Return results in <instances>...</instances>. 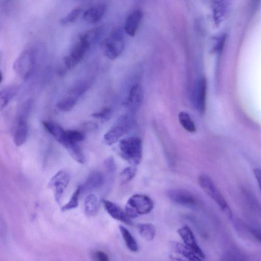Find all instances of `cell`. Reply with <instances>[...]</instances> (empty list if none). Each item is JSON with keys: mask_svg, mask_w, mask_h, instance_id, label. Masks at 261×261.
<instances>
[{"mask_svg": "<svg viewBox=\"0 0 261 261\" xmlns=\"http://www.w3.org/2000/svg\"><path fill=\"white\" fill-rule=\"evenodd\" d=\"M198 182L202 190L216 203L226 217L231 219V209L211 178L205 174H201L198 177Z\"/></svg>", "mask_w": 261, "mask_h": 261, "instance_id": "6da1fadb", "label": "cell"}, {"mask_svg": "<svg viewBox=\"0 0 261 261\" xmlns=\"http://www.w3.org/2000/svg\"><path fill=\"white\" fill-rule=\"evenodd\" d=\"M119 148L121 156L130 164L137 165L141 162L143 147L139 137H131L121 140Z\"/></svg>", "mask_w": 261, "mask_h": 261, "instance_id": "7a4b0ae2", "label": "cell"}, {"mask_svg": "<svg viewBox=\"0 0 261 261\" xmlns=\"http://www.w3.org/2000/svg\"><path fill=\"white\" fill-rule=\"evenodd\" d=\"M154 206L152 200L144 194H136L132 196L127 200L125 211L131 219H134L139 215L149 213Z\"/></svg>", "mask_w": 261, "mask_h": 261, "instance_id": "3957f363", "label": "cell"}, {"mask_svg": "<svg viewBox=\"0 0 261 261\" xmlns=\"http://www.w3.org/2000/svg\"><path fill=\"white\" fill-rule=\"evenodd\" d=\"M100 48L103 55L110 59H115L123 52L124 48L123 35L119 29L114 30L109 36L100 43Z\"/></svg>", "mask_w": 261, "mask_h": 261, "instance_id": "277c9868", "label": "cell"}, {"mask_svg": "<svg viewBox=\"0 0 261 261\" xmlns=\"http://www.w3.org/2000/svg\"><path fill=\"white\" fill-rule=\"evenodd\" d=\"M134 121L130 115L125 114L120 116L114 125L104 135L105 142L109 145L116 143L131 129Z\"/></svg>", "mask_w": 261, "mask_h": 261, "instance_id": "5b68a950", "label": "cell"}, {"mask_svg": "<svg viewBox=\"0 0 261 261\" xmlns=\"http://www.w3.org/2000/svg\"><path fill=\"white\" fill-rule=\"evenodd\" d=\"M35 62L34 52L31 49H27L22 51L15 59L13 68L20 78L27 79L34 71Z\"/></svg>", "mask_w": 261, "mask_h": 261, "instance_id": "8992f818", "label": "cell"}, {"mask_svg": "<svg viewBox=\"0 0 261 261\" xmlns=\"http://www.w3.org/2000/svg\"><path fill=\"white\" fill-rule=\"evenodd\" d=\"M91 45L81 36L70 53L63 58L64 65L67 69H71L84 59Z\"/></svg>", "mask_w": 261, "mask_h": 261, "instance_id": "52a82bcc", "label": "cell"}, {"mask_svg": "<svg viewBox=\"0 0 261 261\" xmlns=\"http://www.w3.org/2000/svg\"><path fill=\"white\" fill-rule=\"evenodd\" d=\"M171 248V257L175 261H203L196 252L184 244L172 242Z\"/></svg>", "mask_w": 261, "mask_h": 261, "instance_id": "ba28073f", "label": "cell"}, {"mask_svg": "<svg viewBox=\"0 0 261 261\" xmlns=\"http://www.w3.org/2000/svg\"><path fill=\"white\" fill-rule=\"evenodd\" d=\"M69 180V174L64 170L58 171L50 179L48 187L54 190L55 199L57 203H60L62 196Z\"/></svg>", "mask_w": 261, "mask_h": 261, "instance_id": "9c48e42d", "label": "cell"}, {"mask_svg": "<svg viewBox=\"0 0 261 261\" xmlns=\"http://www.w3.org/2000/svg\"><path fill=\"white\" fill-rule=\"evenodd\" d=\"M207 82L205 78L199 79L196 83L193 93L192 102L197 111L203 115L206 108Z\"/></svg>", "mask_w": 261, "mask_h": 261, "instance_id": "30bf717a", "label": "cell"}, {"mask_svg": "<svg viewBox=\"0 0 261 261\" xmlns=\"http://www.w3.org/2000/svg\"><path fill=\"white\" fill-rule=\"evenodd\" d=\"M168 198L173 202L186 206H195L197 200L190 191L182 189H174L168 192Z\"/></svg>", "mask_w": 261, "mask_h": 261, "instance_id": "8fae6325", "label": "cell"}, {"mask_svg": "<svg viewBox=\"0 0 261 261\" xmlns=\"http://www.w3.org/2000/svg\"><path fill=\"white\" fill-rule=\"evenodd\" d=\"M177 232L183 241V244L196 252L202 259L205 258V254L198 245L194 234L188 225H184L178 228Z\"/></svg>", "mask_w": 261, "mask_h": 261, "instance_id": "7c38bea8", "label": "cell"}, {"mask_svg": "<svg viewBox=\"0 0 261 261\" xmlns=\"http://www.w3.org/2000/svg\"><path fill=\"white\" fill-rule=\"evenodd\" d=\"M28 133L27 112L21 114L17 120L16 128L13 136L14 144L19 147L26 141Z\"/></svg>", "mask_w": 261, "mask_h": 261, "instance_id": "4fadbf2b", "label": "cell"}, {"mask_svg": "<svg viewBox=\"0 0 261 261\" xmlns=\"http://www.w3.org/2000/svg\"><path fill=\"white\" fill-rule=\"evenodd\" d=\"M102 202L106 211L113 219L127 225L132 224V219L119 205L107 200H103Z\"/></svg>", "mask_w": 261, "mask_h": 261, "instance_id": "5bb4252c", "label": "cell"}, {"mask_svg": "<svg viewBox=\"0 0 261 261\" xmlns=\"http://www.w3.org/2000/svg\"><path fill=\"white\" fill-rule=\"evenodd\" d=\"M143 16L142 12L138 9L133 11L127 16L124 22V30L128 35L134 37L136 35Z\"/></svg>", "mask_w": 261, "mask_h": 261, "instance_id": "9a60e30c", "label": "cell"}, {"mask_svg": "<svg viewBox=\"0 0 261 261\" xmlns=\"http://www.w3.org/2000/svg\"><path fill=\"white\" fill-rule=\"evenodd\" d=\"M143 98V92L141 86L135 84L130 88L124 105L130 111L136 110L141 104Z\"/></svg>", "mask_w": 261, "mask_h": 261, "instance_id": "2e32d148", "label": "cell"}, {"mask_svg": "<svg viewBox=\"0 0 261 261\" xmlns=\"http://www.w3.org/2000/svg\"><path fill=\"white\" fill-rule=\"evenodd\" d=\"M107 6L105 4H99L87 9L83 13V19L90 23L99 21L103 16Z\"/></svg>", "mask_w": 261, "mask_h": 261, "instance_id": "e0dca14e", "label": "cell"}, {"mask_svg": "<svg viewBox=\"0 0 261 261\" xmlns=\"http://www.w3.org/2000/svg\"><path fill=\"white\" fill-rule=\"evenodd\" d=\"M105 181V177L99 171L90 173L85 183L81 185L82 192L97 189L102 187Z\"/></svg>", "mask_w": 261, "mask_h": 261, "instance_id": "ac0fdd59", "label": "cell"}, {"mask_svg": "<svg viewBox=\"0 0 261 261\" xmlns=\"http://www.w3.org/2000/svg\"><path fill=\"white\" fill-rule=\"evenodd\" d=\"M42 125L58 142L61 143L65 133V130L59 124L51 121H43Z\"/></svg>", "mask_w": 261, "mask_h": 261, "instance_id": "d6986e66", "label": "cell"}, {"mask_svg": "<svg viewBox=\"0 0 261 261\" xmlns=\"http://www.w3.org/2000/svg\"><path fill=\"white\" fill-rule=\"evenodd\" d=\"M84 208L86 214L88 216L96 215L99 209L97 197L93 194H88L84 201Z\"/></svg>", "mask_w": 261, "mask_h": 261, "instance_id": "ffe728a7", "label": "cell"}, {"mask_svg": "<svg viewBox=\"0 0 261 261\" xmlns=\"http://www.w3.org/2000/svg\"><path fill=\"white\" fill-rule=\"evenodd\" d=\"M119 229L127 249L132 252H137L138 250V245L130 232L123 225H119Z\"/></svg>", "mask_w": 261, "mask_h": 261, "instance_id": "44dd1931", "label": "cell"}, {"mask_svg": "<svg viewBox=\"0 0 261 261\" xmlns=\"http://www.w3.org/2000/svg\"><path fill=\"white\" fill-rule=\"evenodd\" d=\"M137 230L140 236L145 240H152L156 234V228L151 223H140L137 225Z\"/></svg>", "mask_w": 261, "mask_h": 261, "instance_id": "7402d4cb", "label": "cell"}, {"mask_svg": "<svg viewBox=\"0 0 261 261\" xmlns=\"http://www.w3.org/2000/svg\"><path fill=\"white\" fill-rule=\"evenodd\" d=\"M64 146L70 155L75 161L81 164H83L85 163L86 159L85 155L77 143H67Z\"/></svg>", "mask_w": 261, "mask_h": 261, "instance_id": "603a6c76", "label": "cell"}, {"mask_svg": "<svg viewBox=\"0 0 261 261\" xmlns=\"http://www.w3.org/2000/svg\"><path fill=\"white\" fill-rule=\"evenodd\" d=\"M18 91L16 86H9L4 88L0 92V107L1 109L5 108L16 95Z\"/></svg>", "mask_w": 261, "mask_h": 261, "instance_id": "cb8c5ba5", "label": "cell"}, {"mask_svg": "<svg viewBox=\"0 0 261 261\" xmlns=\"http://www.w3.org/2000/svg\"><path fill=\"white\" fill-rule=\"evenodd\" d=\"M78 98L68 95L58 101L56 105V108L60 111L68 112L72 110L75 106L78 100Z\"/></svg>", "mask_w": 261, "mask_h": 261, "instance_id": "d4e9b609", "label": "cell"}, {"mask_svg": "<svg viewBox=\"0 0 261 261\" xmlns=\"http://www.w3.org/2000/svg\"><path fill=\"white\" fill-rule=\"evenodd\" d=\"M85 135L83 133L77 130H67L65 131L62 143L63 146L67 143H76L84 140Z\"/></svg>", "mask_w": 261, "mask_h": 261, "instance_id": "484cf974", "label": "cell"}, {"mask_svg": "<svg viewBox=\"0 0 261 261\" xmlns=\"http://www.w3.org/2000/svg\"><path fill=\"white\" fill-rule=\"evenodd\" d=\"M91 82L88 80L77 82L69 90L68 94L79 98L89 88Z\"/></svg>", "mask_w": 261, "mask_h": 261, "instance_id": "4316f807", "label": "cell"}, {"mask_svg": "<svg viewBox=\"0 0 261 261\" xmlns=\"http://www.w3.org/2000/svg\"><path fill=\"white\" fill-rule=\"evenodd\" d=\"M178 120L181 125L187 132L191 133L196 132L195 125L188 113L180 112L178 114Z\"/></svg>", "mask_w": 261, "mask_h": 261, "instance_id": "83f0119b", "label": "cell"}, {"mask_svg": "<svg viewBox=\"0 0 261 261\" xmlns=\"http://www.w3.org/2000/svg\"><path fill=\"white\" fill-rule=\"evenodd\" d=\"M221 261H248L246 256L240 251L231 249L225 252Z\"/></svg>", "mask_w": 261, "mask_h": 261, "instance_id": "f1b7e54d", "label": "cell"}, {"mask_svg": "<svg viewBox=\"0 0 261 261\" xmlns=\"http://www.w3.org/2000/svg\"><path fill=\"white\" fill-rule=\"evenodd\" d=\"M102 32V29L101 27H96L87 31L82 34L81 36L91 46L100 38Z\"/></svg>", "mask_w": 261, "mask_h": 261, "instance_id": "f546056e", "label": "cell"}, {"mask_svg": "<svg viewBox=\"0 0 261 261\" xmlns=\"http://www.w3.org/2000/svg\"><path fill=\"white\" fill-rule=\"evenodd\" d=\"M81 192V185H79L72 194L69 201L61 207V211L64 212L76 208L79 204V196Z\"/></svg>", "mask_w": 261, "mask_h": 261, "instance_id": "4dcf8cb0", "label": "cell"}, {"mask_svg": "<svg viewBox=\"0 0 261 261\" xmlns=\"http://www.w3.org/2000/svg\"><path fill=\"white\" fill-rule=\"evenodd\" d=\"M82 11V9L80 8L72 9L66 16L61 19L60 23L63 25H66L73 23L79 17Z\"/></svg>", "mask_w": 261, "mask_h": 261, "instance_id": "1f68e13d", "label": "cell"}, {"mask_svg": "<svg viewBox=\"0 0 261 261\" xmlns=\"http://www.w3.org/2000/svg\"><path fill=\"white\" fill-rule=\"evenodd\" d=\"M137 169L135 167L130 166L124 169L120 173V180L122 184H126L130 181L135 176Z\"/></svg>", "mask_w": 261, "mask_h": 261, "instance_id": "d6a6232c", "label": "cell"}, {"mask_svg": "<svg viewBox=\"0 0 261 261\" xmlns=\"http://www.w3.org/2000/svg\"><path fill=\"white\" fill-rule=\"evenodd\" d=\"M112 114V110L109 107H106L102 110L93 113L91 116L101 121L105 122L110 119Z\"/></svg>", "mask_w": 261, "mask_h": 261, "instance_id": "836d02e7", "label": "cell"}, {"mask_svg": "<svg viewBox=\"0 0 261 261\" xmlns=\"http://www.w3.org/2000/svg\"><path fill=\"white\" fill-rule=\"evenodd\" d=\"M104 166L108 172L111 173L116 169V165L112 157L108 158L104 162Z\"/></svg>", "mask_w": 261, "mask_h": 261, "instance_id": "e575fe53", "label": "cell"}, {"mask_svg": "<svg viewBox=\"0 0 261 261\" xmlns=\"http://www.w3.org/2000/svg\"><path fill=\"white\" fill-rule=\"evenodd\" d=\"M93 257L95 261H109L108 255L101 250H97L94 252Z\"/></svg>", "mask_w": 261, "mask_h": 261, "instance_id": "d590c367", "label": "cell"}, {"mask_svg": "<svg viewBox=\"0 0 261 261\" xmlns=\"http://www.w3.org/2000/svg\"><path fill=\"white\" fill-rule=\"evenodd\" d=\"M253 174L261 192V169L258 168H254L253 169Z\"/></svg>", "mask_w": 261, "mask_h": 261, "instance_id": "8d00e7d4", "label": "cell"}, {"mask_svg": "<svg viewBox=\"0 0 261 261\" xmlns=\"http://www.w3.org/2000/svg\"><path fill=\"white\" fill-rule=\"evenodd\" d=\"M251 232L256 240L261 242V230L256 228H252L251 230Z\"/></svg>", "mask_w": 261, "mask_h": 261, "instance_id": "74e56055", "label": "cell"}]
</instances>
